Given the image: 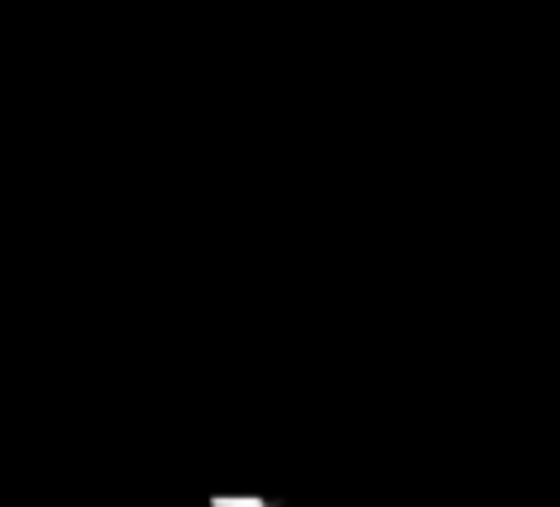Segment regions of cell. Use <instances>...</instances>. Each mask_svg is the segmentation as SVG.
I'll use <instances>...</instances> for the list:
<instances>
[{"label": "cell", "mask_w": 560, "mask_h": 507, "mask_svg": "<svg viewBox=\"0 0 560 507\" xmlns=\"http://www.w3.org/2000/svg\"><path fill=\"white\" fill-rule=\"evenodd\" d=\"M210 507H280V503L258 490H228V494H210Z\"/></svg>", "instance_id": "cell-1"}]
</instances>
